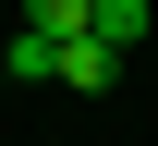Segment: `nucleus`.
Wrapping results in <instances>:
<instances>
[{
    "mask_svg": "<svg viewBox=\"0 0 158 146\" xmlns=\"http://www.w3.org/2000/svg\"><path fill=\"white\" fill-rule=\"evenodd\" d=\"M110 73H122V49H110V37H61V73H49V85H73V98H98Z\"/></svg>",
    "mask_w": 158,
    "mask_h": 146,
    "instance_id": "nucleus-1",
    "label": "nucleus"
},
{
    "mask_svg": "<svg viewBox=\"0 0 158 146\" xmlns=\"http://www.w3.org/2000/svg\"><path fill=\"white\" fill-rule=\"evenodd\" d=\"M85 37H110L122 61H134V49L158 37V12H146V0H98V12H85Z\"/></svg>",
    "mask_w": 158,
    "mask_h": 146,
    "instance_id": "nucleus-2",
    "label": "nucleus"
},
{
    "mask_svg": "<svg viewBox=\"0 0 158 146\" xmlns=\"http://www.w3.org/2000/svg\"><path fill=\"white\" fill-rule=\"evenodd\" d=\"M0 73H12V85H49V73H61V37L12 24V37H0Z\"/></svg>",
    "mask_w": 158,
    "mask_h": 146,
    "instance_id": "nucleus-3",
    "label": "nucleus"
},
{
    "mask_svg": "<svg viewBox=\"0 0 158 146\" xmlns=\"http://www.w3.org/2000/svg\"><path fill=\"white\" fill-rule=\"evenodd\" d=\"M85 12H98V0H24V24H37V37H85Z\"/></svg>",
    "mask_w": 158,
    "mask_h": 146,
    "instance_id": "nucleus-4",
    "label": "nucleus"
}]
</instances>
